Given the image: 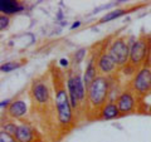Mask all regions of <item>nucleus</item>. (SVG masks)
<instances>
[{"instance_id": "nucleus-1", "label": "nucleus", "mask_w": 151, "mask_h": 142, "mask_svg": "<svg viewBox=\"0 0 151 142\" xmlns=\"http://www.w3.org/2000/svg\"><path fill=\"white\" fill-rule=\"evenodd\" d=\"M111 77L98 75L87 88V106L89 110L100 113L101 108L108 102L111 89Z\"/></svg>"}, {"instance_id": "nucleus-2", "label": "nucleus", "mask_w": 151, "mask_h": 142, "mask_svg": "<svg viewBox=\"0 0 151 142\" xmlns=\"http://www.w3.org/2000/svg\"><path fill=\"white\" fill-rule=\"evenodd\" d=\"M54 106L60 127H69L73 122V108L70 105L68 92L65 91L63 83H60L58 79L54 83Z\"/></svg>"}, {"instance_id": "nucleus-3", "label": "nucleus", "mask_w": 151, "mask_h": 142, "mask_svg": "<svg viewBox=\"0 0 151 142\" xmlns=\"http://www.w3.org/2000/svg\"><path fill=\"white\" fill-rule=\"evenodd\" d=\"M151 57V34H141L130 47V64L135 68L147 65Z\"/></svg>"}, {"instance_id": "nucleus-4", "label": "nucleus", "mask_w": 151, "mask_h": 142, "mask_svg": "<svg viewBox=\"0 0 151 142\" xmlns=\"http://www.w3.org/2000/svg\"><path fill=\"white\" fill-rule=\"evenodd\" d=\"M107 52L119 68H124L130 63V44L125 37L115 38L107 48Z\"/></svg>"}, {"instance_id": "nucleus-5", "label": "nucleus", "mask_w": 151, "mask_h": 142, "mask_svg": "<svg viewBox=\"0 0 151 142\" xmlns=\"http://www.w3.org/2000/svg\"><path fill=\"white\" fill-rule=\"evenodd\" d=\"M130 88L137 97H145L151 93V69L144 65L137 69L130 82Z\"/></svg>"}, {"instance_id": "nucleus-6", "label": "nucleus", "mask_w": 151, "mask_h": 142, "mask_svg": "<svg viewBox=\"0 0 151 142\" xmlns=\"http://www.w3.org/2000/svg\"><path fill=\"white\" fill-rule=\"evenodd\" d=\"M116 105L121 112V116L130 115V113L135 112L136 108H137V96L132 92L131 88L124 89L122 92H120L119 97H117Z\"/></svg>"}, {"instance_id": "nucleus-7", "label": "nucleus", "mask_w": 151, "mask_h": 142, "mask_svg": "<svg viewBox=\"0 0 151 142\" xmlns=\"http://www.w3.org/2000/svg\"><path fill=\"white\" fill-rule=\"evenodd\" d=\"M30 96L34 103L39 106H45L50 99V89L44 80L35 79L30 86Z\"/></svg>"}, {"instance_id": "nucleus-8", "label": "nucleus", "mask_w": 151, "mask_h": 142, "mask_svg": "<svg viewBox=\"0 0 151 142\" xmlns=\"http://www.w3.org/2000/svg\"><path fill=\"white\" fill-rule=\"evenodd\" d=\"M96 65L98 69V74L105 75V77H111V75L119 69V67L116 65L115 60L112 59V57L107 52V49L101 50L100 53L97 54Z\"/></svg>"}, {"instance_id": "nucleus-9", "label": "nucleus", "mask_w": 151, "mask_h": 142, "mask_svg": "<svg viewBox=\"0 0 151 142\" xmlns=\"http://www.w3.org/2000/svg\"><path fill=\"white\" fill-rule=\"evenodd\" d=\"M27 112H28L27 103L23 99H15L8 107L6 116L13 118V120H22V118L27 116Z\"/></svg>"}, {"instance_id": "nucleus-10", "label": "nucleus", "mask_w": 151, "mask_h": 142, "mask_svg": "<svg viewBox=\"0 0 151 142\" xmlns=\"http://www.w3.org/2000/svg\"><path fill=\"white\" fill-rule=\"evenodd\" d=\"M96 58H97L96 54H92L87 60V65H86V69H84V73H83V82H84L86 88L91 86L93 80L100 75L98 74L97 65H96Z\"/></svg>"}, {"instance_id": "nucleus-11", "label": "nucleus", "mask_w": 151, "mask_h": 142, "mask_svg": "<svg viewBox=\"0 0 151 142\" xmlns=\"http://www.w3.org/2000/svg\"><path fill=\"white\" fill-rule=\"evenodd\" d=\"M98 115H100V118L103 121H111V120H115V118L121 117V112L119 110V107H117L116 102L108 101L106 105L101 108Z\"/></svg>"}, {"instance_id": "nucleus-12", "label": "nucleus", "mask_w": 151, "mask_h": 142, "mask_svg": "<svg viewBox=\"0 0 151 142\" xmlns=\"http://www.w3.org/2000/svg\"><path fill=\"white\" fill-rule=\"evenodd\" d=\"M23 10H24V6L15 0H1L0 1V11L3 13V15H14Z\"/></svg>"}, {"instance_id": "nucleus-13", "label": "nucleus", "mask_w": 151, "mask_h": 142, "mask_svg": "<svg viewBox=\"0 0 151 142\" xmlns=\"http://www.w3.org/2000/svg\"><path fill=\"white\" fill-rule=\"evenodd\" d=\"M15 140L18 142H33L34 141V131L27 123L19 125L15 135Z\"/></svg>"}, {"instance_id": "nucleus-14", "label": "nucleus", "mask_w": 151, "mask_h": 142, "mask_svg": "<svg viewBox=\"0 0 151 142\" xmlns=\"http://www.w3.org/2000/svg\"><path fill=\"white\" fill-rule=\"evenodd\" d=\"M67 92L69 96V101L70 105H72L73 110H78L79 107V101L77 97V93H76V88H74V72H69L68 77H67Z\"/></svg>"}, {"instance_id": "nucleus-15", "label": "nucleus", "mask_w": 151, "mask_h": 142, "mask_svg": "<svg viewBox=\"0 0 151 142\" xmlns=\"http://www.w3.org/2000/svg\"><path fill=\"white\" fill-rule=\"evenodd\" d=\"M74 88H76V93H77L79 103L84 102V99L87 98V88L83 82V75L78 70L74 72Z\"/></svg>"}, {"instance_id": "nucleus-16", "label": "nucleus", "mask_w": 151, "mask_h": 142, "mask_svg": "<svg viewBox=\"0 0 151 142\" xmlns=\"http://www.w3.org/2000/svg\"><path fill=\"white\" fill-rule=\"evenodd\" d=\"M127 13L126 9H116V10H112V11H108L103 15L100 20H98V24H103V23H108L111 20H115V19L120 18L122 15H125Z\"/></svg>"}, {"instance_id": "nucleus-17", "label": "nucleus", "mask_w": 151, "mask_h": 142, "mask_svg": "<svg viewBox=\"0 0 151 142\" xmlns=\"http://www.w3.org/2000/svg\"><path fill=\"white\" fill-rule=\"evenodd\" d=\"M22 65H23L22 62H6L0 67V70H1L3 73H10V72H13V70L20 68Z\"/></svg>"}, {"instance_id": "nucleus-18", "label": "nucleus", "mask_w": 151, "mask_h": 142, "mask_svg": "<svg viewBox=\"0 0 151 142\" xmlns=\"http://www.w3.org/2000/svg\"><path fill=\"white\" fill-rule=\"evenodd\" d=\"M87 52L88 49L87 48H79L74 52L73 54V63L74 64H81L83 62V59L87 57Z\"/></svg>"}, {"instance_id": "nucleus-19", "label": "nucleus", "mask_w": 151, "mask_h": 142, "mask_svg": "<svg viewBox=\"0 0 151 142\" xmlns=\"http://www.w3.org/2000/svg\"><path fill=\"white\" fill-rule=\"evenodd\" d=\"M18 126L19 125H15L14 122H5V123L1 125V131H4L8 135L15 137L17 131H18Z\"/></svg>"}, {"instance_id": "nucleus-20", "label": "nucleus", "mask_w": 151, "mask_h": 142, "mask_svg": "<svg viewBox=\"0 0 151 142\" xmlns=\"http://www.w3.org/2000/svg\"><path fill=\"white\" fill-rule=\"evenodd\" d=\"M0 142H18V141L15 140L14 136H10V135L5 133L4 131H1L0 132Z\"/></svg>"}, {"instance_id": "nucleus-21", "label": "nucleus", "mask_w": 151, "mask_h": 142, "mask_svg": "<svg viewBox=\"0 0 151 142\" xmlns=\"http://www.w3.org/2000/svg\"><path fill=\"white\" fill-rule=\"evenodd\" d=\"M9 23H10V19H9V16L3 15V14H1V16H0V29H1V30L8 29Z\"/></svg>"}, {"instance_id": "nucleus-22", "label": "nucleus", "mask_w": 151, "mask_h": 142, "mask_svg": "<svg viewBox=\"0 0 151 142\" xmlns=\"http://www.w3.org/2000/svg\"><path fill=\"white\" fill-rule=\"evenodd\" d=\"M12 102L13 101H10V99H3L1 103H0V107H1V108H6V110H8V107L10 106Z\"/></svg>"}, {"instance_id": "nucleus-23", "label": "nucleus", "mask_w": 151, "mask_h": 142, "mask_svg": "<svg viewBox=\"0 0 151 142\" xmlns=\"http://www.w3.org/2000/svg\"><path fill=\"white\" fill-rule=\"evenodd\" d=\"M59 64L62 65V67H65V68L69 67V62H68V59H65V58L60 59V60H59Z\"/></svg>"}, {"instance_id": "nucleus-24", "label": "nucleus", "mask_w": 151, "mask_h": 142, "mask_svg": "<svg viewBox=\"0 0 151 142\" xmlns=\"http://www.w3.org/2000/svg\"><path fill=\"white\" fill-rule=\"evenodd\" d=\"M81 24H82V23L81 22H79V20H77V22H74L73 23V24L72 25H70V29H77V28H79V27H81Z\"/></svg>"}, {"instance_id": "nucleus-25", "label": "nucleus", "mask_w": 151, "mask_h": 142, "mask_svg": "<svg viewBox=\"0 0 151 142\" xmlns=\"http://www.w3.org/2000/svg\"><path fill=\"white\" fill-rule=\"evenodd\" d=\"M63 18V14L62 11H58V15H57V20H60V19Z\"/></svg>"}, {"instance_id": "nucleus-26", "label": "nucleus", "mask_w": 151, "mask_h": 142, "mask_svg": "<svg viewBox=\"0 0 151 142\" xmlns=\"http://www.w3.org/2000/svg\"><path fill=\"white\" fill-rule=\"evenodd\" d=\"M147 67L151 69V57H150V59H149V62H147Z\"/></svg>"}]
</instances>
